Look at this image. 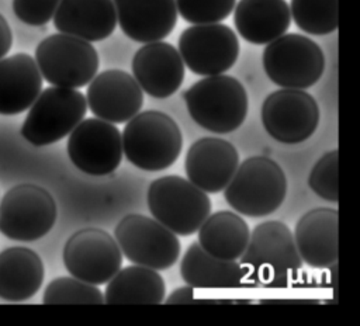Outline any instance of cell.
Wrapping results in <instances>:
<instances>
[{
    "label": "cell",
    "mask_w": 360,
    "mask_h": 326,
    "mask_svg": "<svg viewBox=\"0 0 360 326\" xmlns=\"http://www.w3.org/2000/svg\"><path fill=\"white\" fill-rule=\"evenodd\" d=\"M239 260L249 285L269 288L287 287L302 268L294 235L280 221L259 223Z\"/></svg>",
    "instance_id": "cell-1"
},
{
    "label": "cell",
    "mask_w": 360,
    "mask_h": 326,
    "mask_svg": "<svg viewBox=\"0 0 360 326\" xmlns=\"http://www.w3.org/2000/svg\"><path fill=\"white\" fill-rule=\"evenodd\" d=\"M125 157L138 169L159 171L180 156L183 138L176 121L167 114L148 110L134 115L121 135Z\"/></svg>",
    "instance_id": "cell-2"
},
{
    "label": "cell",
    "mask_w": 360,
    "mask_h": 326,
    "mask_svg": "<svg viewBox=\"0 0 360 326\" xmlns=\"http://www.w3.org/2000/svg\"><path fill=\"white\" fill-rule=\"evenodd\" d=\"M190 117L204 129L228 133L238 129L248 114V94L242 83L228 74L207 76L184 91Z\"/></svg>",
    "instance_id": "cell-3"
},
{
    "label": "cell",
    "mask_w": 360,
    "mask_h": 326,
    "mask_svg": "<svg viewBox=\"0 0 360 326\" xmlns=\"http://www.w3.org/2000/svg\"><path fill=\"white\" fill-rule=\"evenodd\" d=\"M226 202L250 218L273 214L287 194V178L277 162L267 156H252L242 162L226 187Z\"/></svg>",
    "instance_id": "cell-4"
},
{
    "label": "cell",
    "mask_w": 360,
    "mask_h": 326,
    "mask_svg": "<svg viewBox=\"0 0 360 326\" xmlns=\"http://www.w3.org/2000/svg\"><path fill=\"white\" fill-rule=\"evenodd\" d=\"M148 207L156 221L180 236L197 232L211 214V200L207 193L176 174L150 183Z\"/></svg>",
    "instance_id": "cell-5"
},
{
    "label": "cell",
    "mask_w": 360,
    "mask_h": 326,
    "mask_svg": "<svg viewBox=\"0 0 360 326\" xmlns=\"http://www.w3.org/2000/svg\"><path fill=\"white\" fill-rule=\"evenodd\" d=\"M86 97L75 89L52 86L42 90L22 122L21 135L34 146L63 139L84 118Z\"/></svg>",
    "instance_id": "cell-6"
},
{
    "label": "cell",
    "mask_w": 360,
    "mask_h": 326,
    "mask_svg": "<svg viewBox=\"0 0 360 326\" xmlns=\"http://www.w3.org/2000/svg\"><path fill=\"white\" fill-rule=\"evenodd\" d=\"M35 63L42 79L52 86L79 89L91 82L100 60L89 41L53 34L37 45Z\"/></svg>",
    "instance_id": "cell-7"
},
{
    "label": "cell",
    "mask_w": 360,
    "mask_h": 326,
    "mask_svg": "<svg viewBox=\"0 0 360 326\" xmlns=\"http://www.w3.org/2000/svg\"><path fill=\"white\" fill-rule=\"evenodd\" d=\"M263 67L267 77L277 86L305 90L321 79L325 56L311 38L301 34H283L264 48Z\"/></svg>",
    "instance_id": "cell-8"
},
{
    "label": "cell",
    "mask_w": 360,
    "mask_h": 326,
    "mask_svg": "<svg viewBox=\"0 0 360 326\" xmlns=\"http://www.w3.org/2000/svg\"><path fill=\"white\" fill-rule=\"evenodd\" d=\"M58 208L41 185L22 183L11 187L0 201V233L11 240L32 242L55 225Z\"/></svg>",
    "instance_id": "cell-9"
},
{
    "label": "cell",
    "mask_w": 360,
    "mask_h": 326,
    "mask_svg": "<svg viewBox=\"0 0 360 326\" xmlns=\"http://www.w3.org/2000/svg\"><path fill=\"white\" fill-rule=\"evenodd\" d=\"M114 237L129 261L153 270L172 267L180 256L177 236L159 221L145 215L124 216L115 226Z\"/></svg>",
    "instance_id": "cell-10"
},
{
    "label": "cell",
    "mask_w": 360,
    "mask_h": 326,
    "mask_svg": "<svg viewBox=\"0 0 360 326\" xmlns=\"http://www.w3.org/2000/svg\"><path fill=\"white\" fill-rule=\"evenodd\" d=\"M63 264L72 277L101 285L121 268L122 253L114 236L98 228L75 232L63 247Z\"/></svg>",
    "instance_id": "cell-11"
},
{
    "label": "cell",
    "mask_w": 360,
    "mask_h": 326,
    "mask_svg": "<svg viewBox=\"0 0 360 326\" xmlns=\"http://www.w3.org/2000/svg\"><path fill=\"white\" fill-rule=\"evenodd\" d=\"M179 53L193 73L221 74L235 65L239 56V41L228 25L195 24L181 32Z\"/></svg>",
    "instance_id": "cell-12"
},
{
    "label": "cell",
    "mask_w": 360,
    "mask_h": 326,
    "mask_svg": "<svg viewBox=\"0 0 360 326\" xmlns=\"http://www.w3.org/2000/svg\"><path fill=\"white\" fill-rule=\"evenodd\" d=\"M262 122L273 139L287 145L301 143L316 131L319 107L304 90L281 89L266 97Z\"/></svg>",
    "instance_id": "cell-13"
},
{
    "label": "cell",
    "mask_w": 360,
    "mask_h": 326,
    "mask_svg": "<svg viewBox=\"0 0 360 326\" xmlns=\"http://www.w3.org/2000/svg\"><path fill=\"white\" fill-rule=\"evenodd\" d=\"M66 146L72 163L91 176L112 173L122 159L120 129L100 118L82 119L69 133Z\"/></svg>",
    "instance_id": "cell-14"
},
{
    "label": "cell",
    "mask_w": 360,
    "mask_h": 326,
    "mask_svg": "<svg viewBox=\"0 0 360 326\" xmlns=\"http://www.w3.org/2000/svg\"><path fill=\"white\" fill-rule=\"evenodd\" d=\"M86 101L97 118L121 124L139 112L143 104V91L134 76L111 69L91 79Z\"/></svg>",
    "instance_id": "cell-15"
},
{
    "label": "cell",
    "mask_w": 360,
    "mask_h": 326,
    "mask_svg": "<svg viewBox=\"0 0 360 326\" xmlns=\"http://www.w3.org/2000/svg\"><path fill=\"white\" fill-rule=\"evenodd\" d=\"M132 73L142 91L155 98H166L180 89L184 63L172 44L155 41L135 52Z\"/></svg>",
    "instance_id": "cell-16"
},
{
    "label": "cell",
    "mask_w": 360,
    "mask_h": 326,
    "mask_svg": "<svg viewBox=\"0 0 360 326\" xmlns=\"http://www.w3.org/2000/svg\"><path fill=\"white\" fill-rule=\"evenodd\" d=\"M187 180L205 193L222 191L239 166L236 148L221 138H201L186 155Z\"/></svg>",
    "instance_id": "cell-17"
},
{
    "label": "cell",
    "mask_w": 360,
    "mask_h": 326,
    "mask_svg": "<svg viewBox=\"0 0 360 326\" xmlns=\"http://www.w3.org/2000/svg\"><path fill=\"white\" fill-rule=\"evenodd\" d=\"M339 214L319 207L304 214L294 232V242L302 263L312 268H329L338 263Z\"/></svg>",
    "instance_id": "cell-18"
},
{
    "label": "cell",
    "mask_w": 360,
    "mask_h": 326,
    "mask_svg": "<svg viewBox=\"0 0 360 326\" xmlns=\"http://www.w3.org/2000/svg\"><path fill=\"white\" fill-rule=\"evenodd\" d=\"M122 32L142 44L166 38L177 22L174 0H112Z\"/></svg>",
    "instance_id": "cell-19"
},
{
    "label": "cell",
    "mask_w": 360,
    "mask_h": 326,
    "mask_svg": "<svg viewBox=\"0 0 360 326\" xmlns=\"http://www.w3.org/2000/svg\"><path fill=\"white\" fill-rule=\"evenodd\" d=\"M52 18L60 34L89 42L105 39L117 27L112 0H60Z\"/></svg>",
    "instance_id": "cell-20"
},
{
    "label": "cell",
    "mask_w": 360,
    "mask_h": 326,
    "mask_svg": "<svg viewBox=\"0 0 360 326\" xmlns=\"http://www.w3.org/2000/svg\"><path fill=\"white\" fill-rule=\"evenodd\" d=\"M42 90L35 59L18 52L0 59V114L15 115L31 107Z\"/></svg>",
    "instance_id": "cell-21"
},
{
    "label": "cell",
    "mask_w": 360,
    "mask_h": 326,
    "mask_svg": "<svg viewBox=\"0 0 360 326\" xmlns=\"http://www.w3.org/2000/svg\"><path fill=\"white\" fill-rule=\"evenodd\" d=\"M233 22L245 41L266 45L288 30L290 7L285 0H239Z\"/></svg>",
    "instance_id": "cell-22"
},
{
    "label": "cell",
    "mask_w": 360,
    "mask_h": 326,
    "mask_svg": "<svg viewBox=\"0 0 360 326\" xmlns=\"http://www.w3.org/2000/svg\"><path fill=\"white\" fill-rule=\"evenodd\" d=\"M45 275L41 257L22 246L0 252V298L22 302L32 298L42 285Z\"/></svg>",
    "instance_id": "cell-23"
},
{
    "label": "cell",
    "mask_w": 360,
    "mask_h": 326,
    "mask_svg": "<svg viewBox=\"0 0 360 326\" xmlns=\"http://www.w3.org/2000/svg\"><path fill=\"white\" fill-rule=\"evenodd\" d=\"M180 275L193 288H238L248 284L239 261L214 257L198 242H193L184 253Z\"/></svg>",
    "instance_id": "cell-24"
},
{
    "label": "cell",
    "mask_w": 360,
    "mask_h": 326,
    "mask_svg": "<svg viewBox=\"0 0 360 326\" xmlns=\"http://www.w3.org/2000/svg\"><path fill=\"white\" fill-rule=\"evenodd\" d=\"M249 226L242 216L231 211L210 214L198 229V244L211 256L238 260L249 242Z\"/></svg>",
    "instance_id": "cell-25"
},
{
    "label": "cell",
    "mask_w": 360,
    "mask_h": 326,
    "mask_svg": "<svg viewBox=\"0 0 360 326\" xmlns=\"http://www.w3.org/2000/svg\"><path fill=\"white\" fill-rule=\"evenodd\" d=\"M105 304H160L165 301V281L158 270L134 264L120 268L104 291Z\"/></svg>",
    "instance_id": "cell-26"
},
{
    "label": "cell",
    "mask_w": 360,
    "mask_h": 326,
    "mask_svg": "<svg viewBox=\"0 0 360 326\" xmlns=\"http://www.w3.org/2000/svg\"><path fill=\"white\" fill-rule=\"evenodd\" d=\"M290 14L307 34L326 35L338 28V0H291Z\"/></svg>",
    "instance_id": "cell-27"
},
{
    "label": "cell",
    "mask_w": 360,
    "mask_h": 326,
    "mask_svg": "<svg viewBox=\"0 0 360 326\" xmlns=\"http://www.w3.org/2000/svg\"><path fill=\"white\" fill-rule=\"evenodd\" d=\"M44 304H104L101 291L89 282L75 277H58L52 280L44 292Z\"/></svg>",
    "instance_id": "cell-28"
},
{
    "label": "cell",
    "mask_w": 360,
    "mask_h": 326,
    "mask_svg": "<svg viewBox=\"0 0 360 326\" xmlns=\"http://www.w3.org/2000/svg\"><path fill=\"white\" fill-rule=\"evenodd\" d=\"M177 13L193 24H214L225 20L236 0H174Z\"/></svg>",
    "instance_id": "cell-29"
},
{
    "label": "cell",
    "mask_w": 360,
    "mask_h": 326,
    "mask_svg": "<svg viewBox=\"0 0 360 326\" xmlns=\"http://www.w3.org/2000/svg\"><path fill=\"white\" fill-rule=\"evenodd\" d=\"M338 159L339 152L330 150L325 153L312 167L308 178L311 190L329 202H338Z\"/></svg>",
    "instance_id": "cell-30"
},
{
    "label": "cell",
    "mask_w": 360,
    "mask_h": 326,
    "mask_svg": "<svg viewBox=\"0 0 360 326\" xmlns=\"http://www.w3.org/2000/svg\"><path fill=\"white\" fill-rule=\"evenodd\" d=\"M60 0H13L15 17L28 25H44L55 14Z\"/></svg>",
    "instance_id": "cell-31"
},
{
    "label": "cell",
    "mask_w": 360,
    "mask_h": 326,
    "mask_svg": "<svg viewBox=\"0 0 360 326\" xmlns=\"http://www.w3.org/2000/svg\"><path fill=\"white\" fill-rule=\"evenodd\" d=\"M13 32L7 20L0 14V59H3L11 49Z\"/></svg>",
    "instance_id": "cell-32"
},
{
    "label": "cell",
    "mask_w": 360,
    "mask_h": 326,
    "mask_svg": "<svg viewBox=\"0 0 360 326\" xmlns=\"http://www.w3.org/2000/svg\"><path fill=\"white\" fill-rule=\"evenodd\" d=\"M194 294H193V287L186 285V287H180L176 288L170 296L166 298V304H184V302H190L193 301Z\"/></svg>",
    "instance_id": "cell-33"
}]
</instances>
